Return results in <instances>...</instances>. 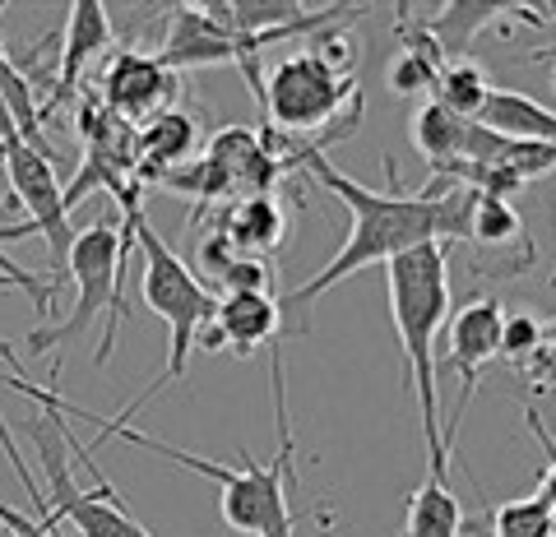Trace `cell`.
<instances>
[{"label": "cell", "mask_w": 556, "mask_h": 537, "mask_svg": "<svg viewBox=\"0 0 556 537\" xmlns=\"http://www.w3.org/2000/svg\"><path fill=\"white\" fill-rule=\"evenodd\" d=\"M362 107L367 102H362L357 75H339L311 47L274 61V71L265 75V89H260L265 126L278 135H292V140L306 130H329V120H357Z\"/></svg>", "instance_id": "6"}, {"label": "cell", "mask_w": 556, "mask_h": 537, "mask_svg": "<svg viewBox=\"0 0 556 537\" xmlns=\"http://www.w3.org/2000/svg\"><path fill=\"white\" fill-rule=\"evenodd\" d=\"M265 47H269L265 38H232V33L208 20L200 5H172L159 61L167 65L172 75L204 71V65H241V71H247L251 93L260 102V89H265V75H260V51H265Z\"/></svg>", "instance_id": "8"}, {"label": "cell", "mask_w": 556, "mask_h": 537, "mask_svg": "<svg viewBox=\"0 0 556 537\" xmlns=\"http://www.w3.org/2000/svg\"><path fill=\"white\" fill-rule=\"evenodd\" d=\"M278 329H283V310H278L274 292H223L214 324L200 334L195 348L204 353H223L232 348L237 357H251L255 348H274Z\"/></svg>", "instance_id": "11"}, {"label": "cell", "mask_w": 556, "mask_h": 537, "mask_svg": "<svg viewBox=\"0 0 556 537\" xmlns=\"http://www.w3.org/2000/svg\"><path fill=\"white\" fill-rule=\"evenodd\" d=\"M311 177H316L329 195H339L353 214V228H348V241L339 246V255H329V265L320 273H311L302 287H292L278 310H302V324H306V310L316 297H325L329 287H339L343 279L371 269V265H390L404 251H417L427 241H455L468 228V204H473V190L464 186H445V181H431L427 190H399L394 186V158H386V177L390 190H371L325 158V153H306L302 163Z\"/></svg>", "instance_id": "1"}, {"label": "cell", "mask_w": 556, "mask_h": 537, "mask_svg": "<svg viewBox=\"0 0 556 537\" xmlns=\"http://www.w3.org/2000/svg\"><path fill=\"white\" fill-rule=\"evenodd\" d=\"M274 357V412H278V455L274 463H255V455L237 449L241 463L228 468L218 482V514L223 524L241 537H292V506H288V477H292V426H288V389H283V357Z\"/></svg>", "instance_id": "5"}, {"label": "cell", "mask_w": 556, "mask_h": 537, "mask_svg": "<svg viewBox=\"0 0 556 537\" xmlns=\"http://www.w3.org/2000/svg\"><path fill=\"white\" fill-rule=\"evenodd\" d=\"M543 343H547V348H552V353H556V320H552V324H547V329H543Z\"/></svg>", "instance_id": "24"}, {"label": "cell", "mask_w": 556, "mask_h": 537, "mask_svg": "<svg viewBox=\"0 0 556 537\" xmlns=\"http://www.w3.org/2000/svg\"><path fill=\"white\" fill-rule=\"evenodd\" d=\"M112 47V20H108V5H98V0H79V5H70L65 14V33H61V65H56V89H51L47 107L38 112L51 116L56 107L79 98V84H84V71L102 56V51Z\"/></svg>", "instance_id": "12"}, {"label": "cell", "mask_w": 556, "mask_h": 537, "mask_svg": "<svg viewBox=\"0 0 556 537\" xmlns=\"http://www.w3.org/2000/svg\"><path fill=\"white\" fill-rule=\"evenodd\" d=\"M533 348H543V324H538L529 310H515V316H506V324H501V357H510L519 367V361H525Z\"/></svg>", "instance_id": "21"}, {"label": "cell", "mask_w": 556, "mask_h": 537, "mask_svg": "<svg viewBox=\"0 0 556 537\" xmlns=\"http://www.w3.org/2000/svg\"><path fill=\"white\" fill-rule=\"evenodd\" d=\"M468 241H478V246H533V241L525 236V218H519V209L510 200H496V195H473V204H468V228H464Z\"/></svg>", "instance_id": "19"}, {"label": "cell", "mask_w": 556, "mask_h": 537, "mask_svg": "<svg viewBox=\"0 0 556 537\" xmlns=\"http://www.w3.org/2000/svg\"><path fill=\"white\" fill-rule=\"evenodd\" d=\"M177 93H181V75H172L159 56L135 51V47L112 51L108 71H102V84H98V102L130 130L172 112L177 107Z\"/></svg>", "instance_id": "9"}, {"label": "cell", "mask_w": 556, "mask_h": 537, "mask_svg": "<svg viewBox=\"0 0 556 537\" xmlns=\"http://www.w3.org/2000/svg\"><path fill=\"white\" fill-rule=\"evenodd\" d=\"M529 422H533V431H538V436H543V445H547V473H543V482H538V496H543L547 500V510L556 514V445H552V436H547V431H543V422H538V412H529Z\"/></svg>", "instance_id": "23"}, {"label": "cell", "mask_w": 556, "mask_h": 537, "mask_svg": "<svg viewBox=\"0 0 556 537\" xmlns=\"http://www.w3.org/2000/svg\"><path fill=\"white\" fill-rule=\"evenodd\" d=\"M116 209H121V218L130 222L135 251L144 255V273H139V292H144V306H149L159 320H167V334H172L163 375L153 380V389H149V394H139L135 404L116 418V422H130L139 408L153 404V394L167 389V385H177V380L186 375L190 348H195L200 334H204L208 324H214L218 297H214V292H208V287L195 279V269H190L186 259H181L177 251H172L159 232H153V222L144 218V209H139V190H126V195L116 200Z\"/></svg>", "instance_id": "3"}, {"label": "cell", "mask_w": 556, "mask_h": 537, "mask_svg": "<svg viewBox=\"0 0 556 537\" xmlns=\"http://www.w3.org/2000/svg\"><path fill=\"white\" fill-rule=\"evenodd\" d=\"M386 292H390V320L404 348V367L413 375L417 412H422V436H427V477L450 482V449L441 436V404H437V380H441V329L450 324V246L427 241L417 251H404L386 265Z\"/></svg>", "instance_id": "2"}, {"label": "cell", "mask_w": 556, "mask_h": 537, "mask_svg": "<svg viewBox=\"0 0 556 537\" xmlns=\"http://www.w3.org/2000/svg\"><path fill=\"white\" fill-rule=\"evenodd\" d=\"M552 283H556V279H552Z\"/></svg>", "instance_id": "28"}, {"label": "cell", "mask_w": 556, "mask_h": 537, "mask_svg": "<svg viewBox=\"0 0 556 537\" xmlns=\"http://www.w3.org/2000/svg\"><path fill=\"white\" fill-rule=\"evenodd\" d=\"M552 89H556V75H552Z\"/></svg>", "instance_id": "27"}, {"label": "cell", "mask_w": 556, "mask_h": 537, "mask_svg": "<svg viewBox=\"0 0 556 537\" xmlns=\"http://www.w3.org/2000/svg\"><path fill=\"white\" fill-rule=\"evenodd\" d=\"M0 10H5V5H0ZM0 112L14 120V130H20L33 149L51 153L42 144V120H38V93H33V79L24 75V65L5 51V42H0Z\"/></svg>", "instance_id": "18"}, {"label": "cell", "mask_w": 556, "mask_h": 537, "mask_svg": "<svg viewBox=\"0 0 556 537\" xmlns=\"http://www.w3.org/2000/svg\"><path fill=\"white\" fill-rule=\"evenodd\" d=\"M0 537H10V533H5V519H0Z\"/></svg>", "instance_id": "25"}, {"label": "cell", "mask_w": 556, "mask_h": 537, "mask_svg": "<svg viewBox=\"0 0 556 537\" xmlns=\"http://www.w3.org/2000/svg\"><path fill=\"white\" fill-rule=\"evenodd\" d=\"M0 167H5V149H0Z\"/></svg>", "instance_id": "26"}, {"label": "cell", "mask_w": 556, "mask_h": 537, "mask_svg": "<svg viewBox=\"0 0 556 537\" xmlns=\"http://www.w3.org/2000/svg\"><path fill=\"white\" fill-rule=\"evenodd\" d=\"M195 144H200L195 116H186L177 107L153 116L149 126H139L135 130V181H139V190L159 186L167 171L186 167L190 158H195Z\"/></svg>", "instance_id": "13"}, {"label": "cell", "mask_w": 556, "mask_h": 537, "mask_svg": "<svg viewBox=\"0 0 556 537\" xmlns=\"http://www.w3.org/2000/svg\"><path fill=\"white\" fill-rule=\"evenodd\" d=\"M135 251V236H130V222L126 218H98L89 222L84 232H75V246H70V265L65 273L75 279V306H70V316L56 320V324H38L28 329V353H65L70 343H75L84 329H89L98 316L108 320L102 329V343L93 361L112 357L116 348V320L126 316V297H121V273H126V259Z\"/></svg>", "instance_id": "4"}, {"label": "cell", "mask_w": 556, "mask_h": 537, "mask_svg": "<svg viewBox=\"0 0 556 537\" xmlns=\"http://www.w3.org/2000/svg\"><path fill=\"white\" fill-rule=\"evenodd\" d=\"M404 537H464V506L450 491V482L427 477L408 496L404 510Z\"/></svg>", "instance_id": "16"}, {"label": "cell", "mask_w": 556, "mask_h": 537, "mask_svg": "<svg viewBox=\"0 0 556 537\" xmlns=\"http://www.w3.org/2000/svg\"><path fill=\"white\" fill-rule=\"evenodd\" d=\"M0 149H5V177L14 200L24 204L28 222L20 228H0V241H20L38 232L47 241V255H51V297L65 279V265H70V246H75V228H70V209H65V186L56 177V158L42 149H33L14 120L0 112Z\"/></svg>", "instance_id": "7"}, {"label": "cell", "mask_w": 556, "mask_h": 537, "mask_svg": "<svg viewBox=\"0 0 556 537\" xmlns=\"http://www.w3.org/2000/svg\"><path fill=\"white\" fill-rule=\"evenodd\" d=\"M492 89H496L492 75H486L473 56H445L437 79H431V102H441V107L459 120H478Z\"/></svg>", "instance_id": "15"}, {"label": "cell", "mask_w": 556, "mask_h": 537, "mask_svg": "<svg viewBox=\"0 0 556 537\" xmlns=\"http://www.w3.org/2000/svg\"><path fill=\"white\" fill-rule=\"evenodd\" d=\"M464 135H468V120L450 116L441 102H431V98L413 112V126H408V140H413V149L431 163V171H441V167H450V163H459Z\"/></svg>", "instance_id": "17"}, {"label": "cell", "mask_w": 556, "mask_h": 537, "mask_svg": "<svg viewBox=\"0 0 556 537\" xmlns=\"http://www.w3.org/2000/svg\"><path fill=\"white\" fill-rule=\"evenodd\" d=\"M501 324H506V306H501L496 297L464 302L445 324L450 353L441 357V367L459 371V404H455V418H450V431H445V449H450V436H455V426L464 418L468 398H473V389H478V375L501 357Z\"/></svg>", "instance_id": "10"}, {"label": "cell", "mask_w": 556, "mask_h": 537, "mask_svg": "<svg viewBox=\"0 0 556 537\" xmlns=\"http://www.w3.org/2000/svg\"><path fill=\"white\" fill-rule=\"evenodd\" d=\"M214 232L228 236V246H232L237 255L265 259V265H269V255H278V246L288 241V209H283V204H278L274 195L232 200V204H223Z\"/></svg>", "instance_id": "14"}, {"label": "cell", "mask_w": 556, "mask_h": 537, "mask_svg": "<svg viewBox=\"0 0 556 537\" xmlns=\"http://www.w3.org/2000/svg\"><path fill=\"white\" fill-rule=\"evenodd\" d=\"M269 283H274V269L265 265V259H247V255H237L232 265L214 279L218 297L223 292H269Z\"/></svg>", "instance_id": "22"}, {"label": "cell", "mask_w": 556, "mask_h": 537, "mask_svg": "<svg viewBox=\"0 0 556 537\" xmlns=\"http://www.w3.org/2000/svg\"><path fill=\"white\" fill-rule=\"evenodd\" d=\"M492 537H556V514L543 496L501 500L492 510Z\"/></svg>", "instance_id": "20"}]
</instances>
